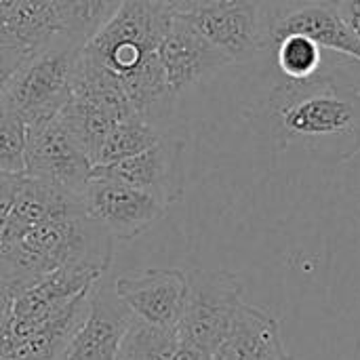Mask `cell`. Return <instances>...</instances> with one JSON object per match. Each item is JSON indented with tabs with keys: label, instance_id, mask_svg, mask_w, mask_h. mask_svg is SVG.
Returning a JSON list of instances; mask_svg holds the SVG:
<instances>
[{
	"label": "cell",
	"instance_id": "obj_6",
	"mask_svg": "<svg viewBox=\"0 0 360 360\" xmlns=\"http://www.w3.org/2000/svg\"><path fill=\"white\" fill-rule=\"evenodd\" d=\"M184 314L177 335L215 356L245 304V287L236 274L224 270H190Z\"/></svg>",
	"mask_w": 360,
	"mask_h": 360
},
{
	"label": "cell",
	"instance_id": "obj_28",
	"mask_svg": "<svg viewBox=\"0 0 360 360\" xmlns=\"http://www.w3.org/2000/svg\"><path fill=\"white\" fill-rule=\"evenodd\" d=\"M4 240V219H0V243Z\"/></svg>",
	"mask_w": 360,
	"mask_h": 360
},
{
	"label": "cell",
	"instance_id": "obj_13",
	"mask_svg": "<svg viewBox=\"0 0 360 360\" xmlns=\"http://www.w3.org/2000/svg\"><path fill=\"white\" fill-rule=\"evenodd\" d=\"M133 319V312L116 295L114 281L101 276L91 291L86 316L57 360H116Z\"/></svg>",
	"mask_w": 360,
	"mask_h": 360
},
{
	"label": "cell",
	"instance_id": "obj_23",
	"mask_svg": "<svg viewBox=\"0 0 360 360\" xmlns=\"http://www.w3.org/2000/svg\"><path fill=\"white\" fill-rule=\"evenodd\" d=\"M348 30L360 42V0H329Z\"/></svg>",
	"mask_w": 360,
	"mask_h": 360
},
{
	"label": "cell",
	"instance_id": "obj_9",
	"mask_svg": "<svg viewBox=\"0 0 360 360\" xmlns=\"http://www.w3.org/2000/svg\"><path fill=\"white\" fill-rule=\"evenodd\" d=\"M84 211L114 240H133L165 217L167 207L150 194L110 177L91 175L82 192Z\"/></svg>",
	"mask_w": 360,
	"mask_h": 360
},
{
	"label": "cell",
	"instance_id": "obj_14",
	"mask_svg": "<svg viewBox=\"0 0 360 360\" xmlns=\"http://www.w3.org/2000/svg\"><path fill=\"white\" fill-rule=\"evenodd\" d=\"M285 34L308 36L323 51L350 57L360 63V42L329 0H274L272 44Z\"/></svg>",
	"mask_w": 360,
	"mask_h": 360
},
{
	"label": "cell",
	"instance_id": "obj_25",
	"mask_svg": "<svg viewBox=\"0 0 360 360\" xmlns=\"http://www.w3.org/2000/svg\"><path fill=\"white\" fill-rule=\"evenodd\" d=\"M93 4V17H95V25L97 30L118 11V6L122 4V0H91Z\"/></svg>",
	"mask_w": 360,
	"mask_h": 360
},
{
	"label": "cell",
	"instance_id": "obj_22",
	"mask_svg": "<svg viewBox=\"0 0 360 360\" xmlns=\"http://www.w3.org/2000/svg\"><path fill=\"white\" fill-rule=\"evenodd\" d=\"M27 55L30 53H25L23 49L15 46L4 36H0V93L4 89V84L8 82V78L13 76V72L21 65V61Z\"/></svg>",
	"mask_w": 360,
	"mask_h": 360
},
{
	"label": "cell",
	"instance_id": "obj_11",
	"mask_svg": "<svg viewBox=\"0 0 360 360\" xmlns=\"http://www.w3.org/2000/svg\"><path fill=\"white\" fill-rule=\"evenodd\" d=\"M158 59L162 63L167 84L175 97L211 80L221 70L234 65L232 59L207 40L186 17L175 13L160 46Z\"/></svg>",
	"mask_w": 360,
	"mask_h": 360
},
{
	"label": "cell",
	"instance_id": "obj_16",
	"mask_svg": "<svg viewBox=\"0 0 360 360\" xmlns=\"http://www.w3.org/2000/svg\"><path fill=\"white\" fill-rule=\"evenodd\" d=\"M215 360H295L285 348L281 325L268 312L243 304Z\"/></svg>",
	"mask_w": 360,
	"mask_h": 360
},
{
	"label": "cell",
	"instance_id": "obj_8",
	"mask_svg": "<svg viewBox=\"0 0 360 360\" xmlns=\"http://www.w3.org/2000/svg\"><path fill=\"white\" fill-rule=\"evenodd\" d=\"M23 175L82 194L93 173V162L63 127L59 116L25 124Z\"/></svg>",
	"mask_w": 360,
	"mask_h": 360
},
{
	"label": "cell",
	"instance_id": "obj_1",
	"mask_svg": "<svg viewBox=\"0 0 360 360\" xmlns=\"http://www.w3.org/2000/svg\"><path fill=\"white\" fill-rule=\"evenodd\" d=\"M173 17L175 13L158 0H122L80 46L82 59L114 78L139 116L160 131L177 101L158 59V46Z\"/></svg>",
	"mask_w": 360,
	"mask_h": 360
},
{
	"label": "cell",
	"instance_id": "obj_26",
	"mask_svg": "<svg viewBox=\"0 0 360 360\" xmlns=\"http://www.w3.org/2000/svg\"><path fill=\"white\" fill-rule=\"evenodd\" d=\"M346 167V175H348V190L360 198V148L354 152V156H350L346 162H342Z\"/></svg>",
	"mask_w": 360,
	"mask_h": 360
},
{
	"label": "cell",
	"instance_id": "obj_18",
	"mask_svg": "<svg viewBox=\"0 0 360 360\" xmlns=\"http://www.w3.org/2000/svg\"><path fill=\"white\" fill-rule=\"evenodd\" d=\"M162 135L165 133L152 122H148L143 116L120 120L108 135L105 143L101 146L95 167H103V165H112V162H120L124 158L137 156L143 150L152 148Z\"/></svg>",
	"mask_w": 360,
	"mask_h": 360
},
{
	"label": "cell",
	"instance_id": "obj_12",
	"mask_svg": "<svg viewBox=\"0 0 360 360\" xmlns=\"http://www.w3.org/2000/svg\"><path fill=\"white\" fill-rule=\"evenodd\" d=\"M114 291L135 319L177 329L188 295V274L177 268H150L127 272L114 278Z\"/></svg>",
	"mask_w": 360,
	"mask_h": 360
},
{
	"label": "cell",
	"instance_id": "obj_15",
	"mask_svg": "<svg viewBox=\"0 0 360 360\" xmlns=\"http://www.w3.org/2000/svg\"><path fill=\"white\" fill-rule=\"evenodd\" d=\"M74 213H86L82 194H74L70 190L21 175L11 211L4 217V240L46 219L74 215Z\"/></svg>",
	"mask_w": 360,
	"mask_h": 360
},
{
	"label": "cell",
	"instance_id": "obj_3",
	"mask_svg": "<svg viewBox=\"0 0 360 360\" xmlns=\"http://www.w3.org/2000/svg\"><path fill=\"white\" fill-rule=\"evenodd\" d=\"M112 257V234L86 213L46 219L0 243V287L17 295L63 266H86L105 274Z\"/></svg>",
	"mask_w": 360,
	"mask_h": 360
},
{
	"label": "cell",
	"instance_id": "obj_5",
	"mask_svg": "<svg viewBox=\"0 0 360 360\" xmlns=\"http://www.w3.org/2000/svg\"><path fill=\"white\" fill-rule=\"evenodd\" d=\"M274 0H209L186 17L207 40L224 51L232 63L270 57Z\"/></svg>",
	"mask_w": 360,
	"mask_h": 360
},
{
	"label": "cell",
	"instance_id": "obj_17",
	"mask_svg": "<svg viewBox=\"0 0 360 360\" xmlns=\"http://www.w3.org/2000/svg\"><path fill=\"white\" fill-rule=\"evenodd\" d=\"M270 59L287 80H306L325 68V51L302 34H285L274 40Z\"/></svg>",
	"mask_w": 360,
	"mask_h": 360
},
{
	"label": "cell",
	"instance_id": "obj_7",
	"mask_svg": "<svg viewBox=\"0 0 360 360\" xmlns=\"http://www.w3.org/2000/svg\"><path fill=\"white\" fill-rule=\"evenodd\" d=\"M101 276L105 274L86 266H63L44 274L13 297L0 333L21 338L38 331L65 312L76 297L91 291Z\"/></svg>",
	"mask_w": 360,
	"mask_h": 360
},
{
	"label": "cell",
	"instance_id": "obj_24",
	"mask_svg": "<svg viewBox=\"0 0 360 360\" xmlns=\"http://www.w3.org/2000/svg\"><path fill=\"white\" fill-rule=\"evenodd\" d=\"M21 175H11V173H0V219H4L11 211L15 190L19 184Z\"/></svg>",
	"mask_w": 360,
	"mask_h": 360
},
{
	"label": "cell",
	"instance_id": "obj_19",
	"mask_svg": "<svg viewBox=\"0 0 360 360\" xmlns=\"http://www.w3.org/2000/svg\"><path fill=\"white\" fill-rule=\"evenodd\" d=\"M179 335L175 329L152 327L139 319L129 325L116 360H173Z\"/></svg>",
	"mask_w": 360,
	"mask_h": 360
},
{
	"label": "cell",
	"instance_id": "obj_20",
	"mask_svg": "<svg viewBox=\"0 0 360 360\" xmlns=\"http://www.w3.org/2000/svg\"><path fill=\"white\" fill-rule=\"evenodd\" d=\"M25 122L0 105V173L25 171Z\"/></svg>",
	"mask_w": 360,
	"mask_h": 360
},
{
	"label": "cell",
	"instance_id": "obj_10",
	"mask_svg": "<svg viewBox=\"0 0 360 360\" xmlns=\"http://www.w3.org/2000/svg\"><path fill=\"white\" fill-rule=\"evenodd\" d=\"M91 175L110 177L133 186L169 209L184 194V141L171 135H162L152 148L137 156L103 167H93Z\"/></svg>",
	"mask_w": 360,
	"mask_h": 360
},
{
	"label": "cell",
	"instance_id": "obj_2",
	"mask_svg": "<svg viewBox=\"0 0 360 360\" xmlns=\"http://www.w3.org/2000/svg\"><path fill=\"white\" fill-rule=\"evenodd\" d=\"M325 68L306 80L276 82L268 122L278 148L342 165L360 148V86Z\"/></svg>",
	"mask_w": 360,
	"mask_h": 360
},
{
	"label": "cell",
	"instance_id": "obj_21",
	"mask_svg": "<svg viewBox=\"0 0 360 360\" xmlns=\"http://www.w3.org/2000/svg\"><path fill=\"white\" fill-rule=\"evenodd\" d=\"M61 25V36L74 44H84L95 32V17L91 0H51Z\"/></svg>",
	"mask_w": 360,
	"mask_h": 360
},
{
	"label": "cell",
	"instance_id": "obj_27",
	"mask_svg": "<svg viewBox=\"0 0 360 360\" xmlns=\"http://www.w3.org/2000/svg\"><path fill=\"white\" fill-rule=\"evenodd\" d=\"M158 2L169 6L173 13H188V11H192V8H196V6H200V4H205L209 0H158Z\"/></svg>",
	"mask_w": 360,
	"mask_h": 360
},
{
	"label": "cell",
	"instance_id": "obj_4",
	"mask_svg": "<svg viewBox=\"0 0 360 360\" xmlns=\"http://www.w3.org/2000/svg\"><path fill=\"white\" fill-rule=\"evenodd\" d=\"M80 46L59 36L49 46L30 53L4 84L0 105L25 124L57 116L72 95Z\"/></svg>",
	"mask_w": 360,
	"mask_h": 360
}]
</instances>
